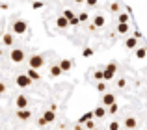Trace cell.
<instances>
[{
  "label": "cell",
  "instance_id": "obj_1",
  "mask_svg": "<svg viewBox=\"0 0 147 130\" xmlns=\"http://www.w3.org/2000/svg\"><path fill=\"white\" fill-rule=\"evenodd\" d=\"M9 58L13 63H21L24 62V50H21V48H13V50L9 52Z\"/></svg>",
  "mask_w": 147,
  "mask_h": 130
},
{
  "label": "cell",
  "instance_id": "obj_2",
  "mask_svg": "<svg viewBox=\"0 0 147 130\" xmlns=\"http://www.w3.org/2000/svg\"><path fill=\"white\" fill-rule=\"evenodd\" d=\"M30 67H34V69H41L45 65V60H43V56L41 54H34L32 58H30Z\"/></svg>",
  "mask_w": 147,
  "mask_h": 130
},
{
  "label": "cell",
  "instance_id": "obj_3",
  "mask_svg": "<svg viewBox=\"0 0 147 130\" xmlns=\"http://www.w3.org/2000/svg\"><path fill=\"white\" fill-rule=\"evenodd\" d=\"M15 82H17L19 87H30L32 86V78H30L28 74H19L17 78H15Z\"/></svg>",
  "mask_w": 147,
  "mask_h": 130
},
{
  "label": "cell",
  "instance_id": "obj_4",
  "mask_svg": "<svg viewBox=\"0 0 147 130\" xmlns=\"http://www.w3.org/2000/svg\"><path fill=\"white\" fill-rule=\"evenodd\" d=\"M26 30H28V24H26L24 21H15V22H13V34H17V36H22Z\"/></svg>",
  "mask_w": 147,
  "mask_h": 130
},
{
  "label": "cell",
  "instance_id": "obj_5",
  "mask_svg": "<svg viewBox=\"0 0 147 130\" xmlns=\"http://www.w3.org/2000/svg\"><path fill=\"white\" fill-rule=\"evenodd\" d=\"M115 71H117V65H115V63H108L106 65V69H104V80H106V82H108V80H112V78H114V74H115Z\"/></svg>",
  "mask_w": 147,
  "mask_h": 130
},
{
  "label": "cell",
  "instance_id": "obj_6",
  "mask_svg": "<svg viewBox=\"0 0 147 130\" xmlns=\"http://www.w3.org/2000/svg\"><path fill=\"white\" fill-rule=\"evenodd\" d=\"M17 117H19L21 121H28L30 117H32V112H30V110H26V108H21V110L17 112Z\"/></svg>",
  "mask_w": 147,
  "mask_h": 130
},
{
  "label": "cell",
  "instance_id": "obj_7",
  "mask_svg": "<svg viewBox=\"0 0 147 130\" xmlns=\"http://www.w3.org/2000/svg\"><path fill=\"white\" fill-rule=\"evenodd\" d=\"M26 106H28V97L26 95H19L17 97V110L26 108Z\"/></svg>",
  "mask_w": 147,
  "mask_h": 130
},
{
  "label": "cell",
  "instance_id": "obj_8",
  "mask_svg": "<svg viewBox=\"0 0 147 130\" xmlns=\"http://www.w3.org/2000/svg\"><path fill=\"white\" fill-rule=\"evenodd\" d=\"M114 102H115V97H114V95H112V93H104V97H102V104L104 106H108V108H110Z\"/></svg>",
  "mask_w": 147,
  "mask_h": 130
},
{
  "label": "cell",
  "instance_id": "obj_9",
  "mask_svg": "<svg viewBox=\"0 0 147 130\" xmlns=\"http://www.w3.org/2000/svg\"><path fill=\"white\" fill-rule=\"evenodd\" d=\"M56 24H58V28H67L71 22H69V19L63 15V17H58V19H56Z\"/></svg>",
  "mask_w": 147,
  "mask_h": 130
},
{
  "label": "cell",
  "instance_id": "obj_10",
  "mask_svg": "<svg viewBox=\"0 0 147 130\" xmlns=\"http://www.w3.org/2000/svg\"><path fill=\"white\" fill-rule=\"evenodd\" d=\"M106 108H108V106H99V108L93 112V113H95V117H97V119H102V117L108 113V112H106Z\"/></svg>",
  "mask_w": 147,
  "mask_h": 130
},
{
  "label": "cell",
  "instance_id": "obj_11",
  "mask_svg": "<svg viewBox=\"0 0 147 130\" xmlns=\"http://www.w3.org/2000/svg\"><path fill=\"white\" fill-rule=\"evenodd\" d=\"M104 22H106V21H104L102 15H97V17L93 19V26H95V28H100V26H104Z\"/></svg>",
  "mask_w": 147,
  "mask_h": 130
},
{
  "label": "cell",
  "instance_id": "obj_12",
  "mask_svg": "<svg viewBox=\"0 0 147 130\" xmlns=\"http://www.w3.org/2000/svg\"><path fill=\"white\" fill-rule=\"evenodd\" d=\"M58 65H60V67H61V69H63V71H71V67H73V63H71V60H61V62H60V63H58Z\"/></svg>",
  "mask_w": 147,
  "mask_h": 130
},
{
  "label": "cell",
  "instance_id": "obj_13",
  "mask_svg": "<svg viewBox=\"0 0 147 130\" xmlns=\"http://www.w3.org/2000/svg\"><path fill=\"white\" fill-rule=\"evenodd\" d=\"M138 36H134V37H129V39H127V48H136V43H138V39H136Z\"/></svg>",
  "mask_w": 147,
  "mask_h": 130
},
{
  "label": "cell",
  "instance_id": "obj_14",
  "mask_svg": "<svg viewBox=\"0 0 147 130\" xmlns=\"http://www.w3.org/2000/svg\"><path fill=\"white\" fill-rule=\"evenodd\" d=\"M61 71H63V69H61L60 65H52V67H50V74H52V76H60Z\"/></svg>",
  "mask_w": 147,
  "mask_h": 130
},
{
  "label": "cell",
  "instance_id": "obj_15",
  "mask_svg": "<svg viewBox=\"0 0 147 130\" xmlns=\"http://www.w3.org/2000/svg\"><path fill=\"white\" fill-rule=\"evenodd\" d=\"M28 76H30L32 80H39V72H37V69L30 67V69H28Z\"/></svg>",
  "mask_w": 147,
  "mask_h": 130
},
{
  "label": "cell",
  "instance_id": "obj_16",
  "mask_svg": "<svg viewBox=\"0 0 147 130\" xmlns=\"http://www.w3.org/2000/svg\"><path fill=\"white\" fill-rule=\"evenodd\" d=\"M43 119L47 121V123H52V121L56 119V115H54V112H45L43 113Z\"/></svg>",
  "mask_w": 147,
  "mask_h": 130
},
{
  "label": "cell",
  "instance_id": "obj_17",
  "mask_svg": "<svg viewBox=\"0 0 147 130\" xmlns=\"http://www.w3.org/2000/svg\"><path fill=\"white\" fill-rule=\"evenodd\" d=\"M2 41H4V45L11 47V45H13V36H11V34H6V36L2 37Z\"/></svg>",
  "mask_w": 147,
  "mask_h": 130
},
{
  "label": "cell",
  "instance_id": "obj_18",
  "mask_svg": "<svg viewBox=\"0 0 147 130\" xmlns=\"http://www.w3.org/2000/svg\"><path fill=\"white\" fill-rule=\"evenodd\" d=\"M117 32H119V34H127V32H129V24H127V22H119Z\"/></svg>",
  "mask_w": 147,
  "mask_h": 130
},
{
  "label": "cell",
  "instance_id": "obj_19",
  "mask_svg": "<svg viewBox=\"0 0 147 130\" xmlns=\"http://www.w3.org/2000/svg\"><path fill=\"white\" fill-rule=\"evenodd\" d=\"M136 127V119L134 117H129V119L125 121V128H134Z\"/></svg>",
  "mask_w": 147,
  "mask_h": 130
},
{
  "label": "cell",
  "instance_id": "obj_20",
  "mask_svg": "<svg viewBox=\"0 0 147 130\" xmlns=\"http://www.w3.org/2000/svg\"><path fill=\"white\" fill-rule=\"evenodd\" d=\"M136 56H138L140 60H144L145 56H147V48H138V50H136Z\"/></svg>",
  "mask_w": 147,
  "mask_h": 130
},
{
  "label": "cell",
  "instance_id": "obj_21",
  "mask_svg": "<svg viewBox=\"0 0 147 130\" xmlns=\"http://www.w3.org/2000/svg\"><path fill=\"white\" fill-rule=\"evenodd\" d=\"M93 115H95V113H93V112H90V113H86V115H84V117H82V119H80V123H86V121H90V119H91V117H93Z\"/></svg>",
  "mask_w": 147,
  "mask_h": 130
},
{
  "label": "cell",
  "instance_id": "obj_22",
  "mask_svg": "<svg viewBox=\"0 0 147 130\" xmlns=\"http://www.w3.org/2000/svg\"><path fill=\"white\" fill-rule=\"evenodd\" d=\"M69 22H71V26H78V24H80L82 21H80L78 17H73V19H69Z\"/></svg>",
  "mask_w": 147,
  "mask_h": 130
},
{
  "label": "cell",
  "instance_id": "obj_23",
  "mask_svg": "<svg viewBox=\"0 0 147 130\" xmlns=\"http://www.w3.org/2000/svg\"><path fill=\"white\" fill-rule=\"evenodd\" d=\"M119 22H129V15L121 13V15H119Z\"/></svg>",
  "mask_w": 147,
  "mask_h": 130
},
{
  "label": "cell",
  "instance_id": "obj_24",
  "mask_svg": "<svg viewBox=\"0 0 147 130\" xmlns=\"http://www.w3.org/2000/svg\"><path fill=\"white\" fill-rule=\"evenodd\" d=\"M125 86H127V80H125V78L117 80V87H119V89H121V87H125Z\"/></svg>",
  "mask_w": 147,
  "mask_h": 130
},
{
  "label": "cell",
  "instance_id": "obj_25",
  "mask_svg": "<svg viewBox=\"0 0 147 130\" xmlns=\"http://www.w3.org/2000/svg\"><path fill=\"white\" fill-rule=\"evenodd\" d=\"M84 56H86V58H90L91 54H93V50H91V48H84V52H82Z\"/></svg>",
  "mask_w": 147,
  "mask_h": 130
},
{
  "label": "cell",
  "instance_id": "obj_26",
  "mask_svg": "<svg viewBox=\"0 0 147 130\" xmlns=\"http://www.w3.org/2000/svg\"><path fill=\"white\" fill-rule=\"evenodd\" d=\"M97 89L100 93H104V91H106V84H97Z\"/></svg>",
  "mask_w": 147,
  "mask_h": 130
},
{
  "label": "cell",
  "instance_id": "obj_27",
  "mask_svg": "<svg viewBox=\"0 0 147 130\" xmlns=\"http://www.w3.org/2000/svg\"><path fill=\"white\" fill-rule=\"evenodd\" d=\"M110 113H117V104H115V102L110 106Z\"/></svg>",
  "mask_w": 147,
  "mask_h": 130
},
{
  "label": "cell",
  "instance_id": "obj_28",
  "mask_svg": "<svg viewBox=\"0 0 147 130\" xmlns=\"http://www.w3.org/2000/svg\"><path fill=\"white\" fill-rule=\"evenodd\" d=\"M84 125H86V128H93V127H95V123H93V121H86Z\"/></svg>",
  "mask_w": 147,
  "mask_h": 130
},
{
  "label": "cell",
  "instance_id": "obj_29",
  "mask_svg": "<svg viewBox=\"0 0 147 130\" xmlns=\"http://www.w3.org/2000/svg\"><path fill=\"white\" fill-rule=\"evenodd\" d=\"M63 15H65V17H67V19H73V11H69V9H67V11H65V13H63Z\"/></svg>",
  "mask_w": 147,
  "mask_h": 130
},
{
  "label": "cell",
  "instance_id": "obj_30",
  "mask_svg": "<svg viewBox=\"0 0 147 130\" xmlns=\"http://www.w3.org/2000/svg\"><path fill=\"white\" fill-rule=\"evenodd\" d=\"M86 4H88V6H95V4H97V0H86Z\"/></svg>",
  "mask_w": 147,
  "mask_h": 130
},
{
  "label": "cell",
  "instance_id": "obj_31",
  "mask_svg": "<svg viewBox=\"0 0 147 130\" xmlns=\"http://www.w3.org/2000/svg\"><path fill=\"white\" fill-rule=\"evenodd\" d=\"M110 128H112V130H115V128H119V123H110Z\"/></svg>",
  "mask_w": 147,
  "mask_h": 130
},
{
  "label": "cell",
  "instance_id": "obj_32",
  "mask_svg": "<svg viewBox=\"0 0 147 130\" xmlns=\"http://www.w3.org/2000/svg\"><path fill=\"white\" fill-rule=\"evenodd\" d=\"M78 19H80V21H88V15H86V13H80Z\"/></svg>",
  "mask_w": 147,
  "mask_h": 130
},
{
  "label": "cell",
  "instance_id": "obj_33",
  "mask_svg": "<svg viewBox=\"0 0 147 130\" xmlns=\"http://www.w3.org/2000/svg\"><path fill=\"white\" fill-rule=\"evenodd\" d=\"M0 93H6V86L4 84H0Z\"/></svg>",
  "mask_w": 147,
  "mask_h": 130
},
{
  "label": "cell",
  "instance_id": "obj_34",
  "mask_svg": "<svg viewBox=\"0 0 147 130\" xmlns=\"http://www.w3.org/2000/svg\"><path fill=\"white\" fill-rule=\"evenodd\" d=\"M75 2H76V4H82V2H86V0H75Z\"/></svg>",
  "mask_w": 147,
  "mask_h": 130
}]
</instances>
